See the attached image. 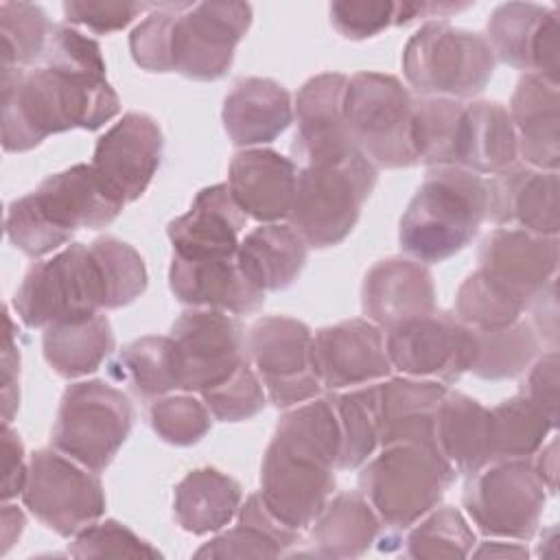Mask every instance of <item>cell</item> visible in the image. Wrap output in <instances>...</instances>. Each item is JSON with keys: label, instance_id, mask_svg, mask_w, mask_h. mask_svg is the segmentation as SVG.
Wrapping results in <instances>:
<instances>
[{"label": "cell", "instance_id": "1", "mask_svg": "<svg viewBox=\"0 0 560 560\" xmlns=\"http://www.w3.org/2000/svg\"><path fill=\"white\" fill-rule=\"evenodd\" d=\"M339 424L330 398L280 416L260 466V497L295 532L313 525L335 490Z\"/></svg>", "mask_w": 560, "mask_h": 560}, {"label": "cell", "instance_id": "2", "mask_svg": "<svg viewBox=\"0 0 560 560\" xmlns=\"http://www.w3.org/2000/svg\"><path fill=\"white\" fill-rule=\"evenodd\" d=\"M120 109L105 74L39 66L2 68V147L22 153L52 133L98 129Z\"/></svg>", "mask_w": 560, "mask_h": 560}, {"label": "cell", "instance_id": "3", "mask_svg": "<svg viewBox=\"0 0 560 560\" xmlns=\"http://www.w3.org/2000/svg\"><path fill=\"white\" fill-rule=\"evenodd\" d=\"M122 206L92 164H74L11 201L4 230L22 254L39 258L68 243L77 230L109 225Z\"/></svg>", "mask_w": 560, "mask_h": 560}, {"label": "cell", "instance_id": "4", "mask_svg": "<svg viewBox=\"0 0 560 560\" xmlns=\"http://www.w3.org/2000/svg\"><path fill=\"white\" fill-rule=\"evenodd\" d=\"M486 212L483 175L462 166H431L400 219L398 243L422 265L442 262L477 236Z\"/></svg>", "mask_w": 560, "mask_h": 560}, {"label": "cell", "instance_id": "5", "mask_svg": "<svg viewBox=\"0 0 560 560\" xmlns=\"http://www.w3.org/2000/svg\"><path fill=\"white\" fill-rule=\"evenodd\" d=\"M374 184L376 166L361 151L335 162L306 164L298 171L291 225L311 247L339 245L357 225Z\"/></svg>", "mask_w": 560, "mask_h": 560}, {"label": "cell", "instance_id": "6", "mask_svg": "<svg viewBox=\"0 0 560 560\" xmlns=\"http://www.w3.org/2000/svg\"><path fill=\"white\" fill-rule=\"evenodd\" d=\"M453 479L455 468L438 446L392 444L363 466L359 488L381 523L407 529L438 508Z\"/></svg>", "mask_w": 560, "mask_h": 560}, {"label": "cell", "instance_id": "7", "mask_svg": "<svg viewBox=\"0 0 560 560\" xmlns=\"http://www.w3.org/2000/svg\"><path fill=\"white\" fill-rule=\"evenodd\" d=\"M497 59L486 37L446 22H427L402 50V72L424 96L468 98L488 85Z\"/></svg>", "mask_w": 560, "mask_h": 560}, {"label": "cell", "instance_id": "8", "mask_svg": "<svg viewBox=\"0 0 560 560\" xmlns=\"http://www.w3.org/2000/svg\"><path fill=\"white\" fill-rule=\"evenodd\" d=\"M346 127L357 149L381 168L418 162L411 136L413 98L392 74L359 72L348 79Z\"/></svg>", "mask_w": 560, "mask_h": 560}, {"label": "cell", "instance_id": "9", "mask_svg": "<svg viewBox=\"0 0 560 560\" xmlns=\"http://www.w3.org/2000/svg\"><path fill=\"white\" fill-rule=\"evenodd\" d=\"M18 317L28 328L77 322L105 308L98 265L83 243H72L28 269L13 298Z\"/></svg>", "mask_w": 560, "mask_h": 560}, {"label": "cell", "instance_id": "10", "mask_svg": "<svg viewBox=\"0 0 560 560\" xmlns=\"http://www.w3.org/2000/svg\"><path fill=\"white\" fill-rule=\"evenodd\" d=\"M133 427L129 398L105 381H83L70 385L59 402L52 427V446L83 464L105 470Z\"/></svg>", "mask_w": 560, "mask_h": 560}, {"label": "cell", "instance_id": "11", "mask_svg": "<svg viewBox=\"0 0 560 560\" xmlns=\"http://www.w3.org/2000/svg\"><path fill=\"white\" fill-rule=\"evenodd\" d=\"M545 490L529 459H501L470 475L464 505L483 534L527 540L538 529L547 501Z\"/></svg>", "mask_w": 560, "mask_h": 560}, {"label": "cell", "instance_id": "12", "mask_svg": "<svg viewBox=\"0 0 560 560\" xmlns=\"http://www.w3.org/2000/svg\"><path fill=\"white\" fill-rule=\"evenodd\" d=\"M22 501L31 514L59 536H77L105 512L98 475L57 448L31 455Z\"/></svg>", "mask_w": 560, "mask_h": 560}, {"label": "cell", "instance_id": "13", "mask_svg": "<svg viewBox=\"0 0 560 560\" xmlns=\"http://www.w3.org/2000/svg\"><path fill=\"white\" fill-rule=\"evenodd\" d=\"M252 24L247 2H177L171 26V72L217 81Z\"/></svg>", "mask_w": 560, "mask_h": 560}, {"label": "cell", "instance_id": "14", "mask_svg": "<svg viewBox=\"0 0 560 560\" xmlns=\"http://www.w3.org/2000/svg\"><path fill=\"white\" fill-rule=\"evenodd\" d=\"M245 352L258 378L278 409L315 398L322 378L315 365V343L311 328L293 317L269 315L249 326Z\"/></svg>", "mask_w": 560, "mask_h": 560}, {"label": "cell", "instance_id": "15", "mask_svg": "<svg viewBox=\"0 0 560 560\" xmlns=\"http://www.w3.org/2000/svg\"><path fill=\"white\" fill-rule=\"evenodd\" d=\"M385 346L392 368L411 378L440 383H457L464 372H470L475 357L472 328L444 311L387 328Z\"/></svg>", "mask_w": 560, "mask_h": 560}, {"label": "cell", "instance_id": "16", "mask_svg": "<svg viewBox=\"0 0 560 560\" xmlns=\"http://www.w3.org/2000/svg\"><path fill=\"white\" fill-rule=\"evenodd\" d=\"M171 339L184 392L203 394L228 381L247 361L243 326L223 311L182 313L171 328Z\"/></svg>", "mask_w": 560, "mask_h": 560}, {"label": "cell", "instance_id": "17", "mask_svg": "<svg viewBox=\"0 0 560 560\" xmlns=\"http://www.w3.org/2000/svg\"><path fill=\"white\" fill-rule=\"evenodd\" d=\"M488 46L494 59L558 83L560 22L558 11L534 2H508L488 20Z\"/></svg>", "mask_w": 560, "mask_h": 560}, {"label": "cell", "instance_id": "18", "mask_svg": "<svg viewBox=\"0 0 560 560\" xmlns=\"http://www.w3.org/2000/svg\"><path fill=\"white\" fill-rule=\"evenodd\" d=\"M479 269L527 308L556 278L558 236L497 228L479 245Z\"/></svg>", "mask_w": 560, "mask_h": 560}, {"label": "cell", "instance_id": "19", "mask_svg": "<svg viewBox=\"0 0 560 560\" xmlns=\"http://www.w3.org/2000/svg\"><path fill=\"white\" fill-rule=\"evenodd\" d=\"M162 149L164 138L158 122L147 114L129 112L98 138L92 166L127 203L149 188L160 168Z\"/></svg>", "mask_w": 560, "mask_h": 560}, {"label": "cell", "instance_id": "20", "mask_svg": "<svg viewBox=\"0 0 560 560\" xmlns=\"http://www.w3.org/2000/svg\"><path fill=\"white\" fill-rule=\"evenodd\" d=\"M346 90L348 77L339 72L317 74L300 88L293 153L304 166L335 162L359 151L346 127Z\"/></svg>", "mask_w": 560, "mask_h": 560}, {"label": "cell", "instance_id": "21", "mask_svg": "<svg viewBox=\"0 0 560 560\" xmlns=\"http://www.w3.org/2000/svg\"><path fill=\"white\" fill-rule=\"evenodd\" d=\"M313 343L317 374L330 389L368 385L392 372L385 335L370 319H346L319 328Z\"/></svg>", "mask_w": 560, "mask_h": 560}, {"label": "cell", "instance_id": "22", "mask_svg": "<svg viewBox=\"0 0 560 560\" xmlns=\"http://www.w3.org/2000/svg\"><path fill=\"white\" fill-rule=\"evenodd\" d=\"M247 214L236 203L228 184H214L197 192L190 210L168 223L175 256L184 260L232 258Z\"/></svg>", "mask_w": 560, "mask_h": 560}, {"label": "cell", "instance_id": "23", "mask_svg": "<svg viewBox=\"0 0 560 560\" xmlns=\"http://www.w3.org/2000/svg\"><path fill=\"white\" fill-rule=\"evenodd\" d=\"M488 212L494 225L558 236V171L510 166L486 179Z\"/></svg>", "mask_w": 560, "mask_h": 560}, {"label": "cell", "instance_id": "24", "mask_svg": "<svg viewBox=\"0 0 560 560\" xmlns=\"http://www.w3.org/2000/svg\"><path fill=\"white\" fill-rule=\"evenodd\" d=\"M361 304L365 319L381 328L429 315L435 311V287L431 271L411 258L378 260L363 280Z\"/></svg>", "mask_w": 560, "mask_h": 560}, {"label": "cell", "instance_id": "25", "mask_svg": "<svg viewBox=\"0 0 560 560\" xmlns=\"http://www.w3.org/2000/svg\"><path fill=\"white\" fill-rule=\"evenodd\" d=\"M298 184L293 160L271 149H245L230 162L228 186L247 217L276 223L289 217Z\"/></svg>", "mask_w": 560, "mask_h": 560}, {"label": "cell", "instance_id": "26", "mask_svg": "<svg viewBox=\"0 0 560 560\" xmlns=\"http://www.w3.org/2000/svg\"><path fill=\"white\" fill-rule=\"evenodd\" d=\"M168 284L179 302L199 308L245 315L258 311L265 302V291L252 284L236 256L217 260H184L173 256Z\"/></svg>", "mask_w": 560, "mask_h": 560}, {"label": "cell", "instance_id": "27", "mask_svg": "<svg viewBox=\"0 0 560 560\" xmlns=\"http://www.w3.org/2000/svg\"><path fill=\"white\" fill-rule=\"evenodd\" d=\"M518 155L538 171H558L560 162V94L558 83L525 74L510 103Z\"/></svg>", "mask_w": 560, "mask_h": 560}, {"label": "cell", "instance_id": "28", "mask_svg": "<svg viewBox=\"0 0 560 560\" xmlns=\"http://www.w3.org/2000/svg\"><path fill=\"white\" fill-rule=\"evenodd\" d=\"M446 385L429 378H389L376 385L378 444L435 446V413Z\"/></svg>", "mask_w": 560, "mask_h": 560}, {"label": "cell", "instance_id": "29", "mask_svg": "<svg viewBox=\"0 0 560 560\" xmlns=\"http://www.w3.org/2000/svg\"><path fill=\"white\" fill-rule=\"evenodd\" d=\"M291 120V96L273 79H241L223 103V127L236 147L267 144L276 140Z\"/></svg>", "mask_w": 560, "mask_h": 560}, {"label": "cell", "instance_id": "30", "mask_svg": "<svg viewBox=\"0 0 560 560\" xmlns=\"http://www.w3.org/2000/svg\"><path fill=\"white\" fill-rule=\"evenodd\" d=\"M516 131L501 103L477 101L462 109L457 166L477 175H494L516 164Z\"/></svg>", "mask_w": 560, "mask_h": 560}, {"label": "cell", "instance_id": "31", "mask_svg": "<svg viewBox=\"0 0 560 560\" xmlns=\"http://www.w3.org/2000/svg\"><path fill=\"white\" fill-rule=\"evenodd\" d=\"M435 446L462 475L490 464V409L462 392H448L435 413Z\"/></svg>", "mask_w": 560, "mask_h": 560}, {"label": "cell", "instance_id": "32", "mask_svg": "<svg viewBox=\"0 0 560 560\" xmlns=\"http://www.w3.org/2000/svg\"><path fill=\"white\" fill-rule=\"evenodd\" d=\"M308 256L306 241L293 225L262 223L245 234L236 262L260 291H282L300 276Z\"/></svg>", "mask_w": 560, "mask_h": 560}, {"label": "cell", "instance_id": "33", "mask_svg": "<svg viewBox=\"0 0 560 560\" xmlns=\"http://www.w3.org/2000/svg\"><path fill=\"white\" fill-rule=\"evenodd\" d=\"M241 486L217 468H197L175 488L173 512L184 532H219L241 510Z\"/></svg>", "mask_w": 560, "mask_h": 560}, {"label": "cell", "instance_id": "34", "mask_svg": "<svg viewBox=\"0 0 560 560\" xmlns=\"http://www.w3.org/2000/svg\"><path fill=\"white\" fill-rule=\"evenodd\" d=\"M311 527L317 556L357 558L376 540L381 518L361 492H343L328 499Z\"/></svg>", "mask_w": 560, "mask_h": 560}, {"label": "cell", "instance_id": "35", "mask_svg": "<svg viewBox=\"0 0 560 560\" xmlns=\"http://www.w3.org/2000/svg\"><path fill=\"white\" fill-rule=\"evenodd\" d=\"M42 350L46 363L63 378L92 374L114 350L112 324L105 315L63 322L44 328Z\"/></svg>", "mask_w": 560, "mask_h": 560}, {"label": "cell", "instance_id": "36", "mask_svg": "<svg viewBox=\"0 0 560 560\" xmlns=\"http://www.w3.org/2000/svg\"><path fill=\"white\" fill-rule=\"evenodd\" d=\"M109 370L114 378L127 383L144 400H155L166 396L171 389H179L171 335H147L127 343Z\"/></svg>", "mask_w": 560, "mask_h": 560}, {"label": "cell", "instance_id": "37", "mask_svg": "<svg viewBox=\"0 0 560 560\" xmlns=\"http://www.w3.org/2000/svg\"><path fill=\"white\" fill-rule=\"evenodd\" d=\"M553 429L534 402L516 394L490 409V459H529Z\"/></svg>", "mask_w": 560, "mask_h": 560}, {"label": "cell", "instance_id": "38", "mask_svg": "<svg viewBox=\"0 0 560 560\" xmlns=\"http://www.w3.org/2000/svg\"><path fill=\"white\" fill-rule=\"evenodd\" d=\"M475 357L470 372L486 381H503L518 376L538 352V335L525 319H516L503 328L472 330Z\"/></svg>", "mask_w": 560, "mask_h": 560}, {"label": "cell", "instance_id": "39", "mask_svg": "<svg viewBox=\"0 0 560 560\" xmlns=\"http://www.w3.org/2000/svg\"><path fill=\"white\" fill-rule=\"evenodd\" d=\"M464 105L455 98L422 96L413 101L411 136L418 162L457 166V136Z\"/></svg>", "mask_w": 560, "mask_h": 560}, {"label": "cell", "instance_id": "40", "mask_svg": "<svg viewBox=\"0 0 560 560\" xmlns=\"http://www.w3.org/2000/svg\"><path fill=\"white\" fill-rule=\"evenodd\" d=\"M339 424L337 468L352 470L363 466L378 446L376 385L330 396Z\"/></svg>", "mask_w": 560, "mask_h": 560}, {"label": "cell", "instance_id": "41", "mask_svg": "<svg viewBox=\"0 0 560 560\" xmlns=\"http://www.w3.org/2000/svg\"><path fill=\"white\" fill-rule=\"evenodd\" d=\"M55 24L31 2L0 4L2 68H24L44 59Z\"/></svg>", "mask_w": 560, "mask_h": 560}, {"label": "cell", "instance_id": "42", "mask_svg": "<svg viewBox=\"0 0 560 560\" xmlns=\"http://www.w3.org/2000/svg\"><path fill=\"white\" fill-rule=\"evenodd\" d=\"M523 311V302L477 269L457 289L453 315L472 330H490L514 324Z\"/></svg>", "mask_w": 560, "mask_h": 560}, {"label": "cell", "instance_id": "43", "mask_svg": "<svg viewBox=\"0 0 560 560\" xmlns=\"http://www.w3.org/2000/svg\"><path fill=\"white\" fill-rule=\"evenodd\" d=\"M90 252L103 278L105 308L127 306L144 293L149 280L147 267L129 243L116 236H101L90 245Z\"/></svg>", "mask_w": 560, "mask_h": 560}, {"label": "cell", "instance_id": "44", "mask_svg": "<svg viewBox=\"0 0 560 560\" xmlns=\"http://www.w3.org/2000/svg\"><path fill=\"white\" fill-rule=\"evenodd\" d=\"M433 18V2H389V0H337L330 4L332 26L348 39H368L413 18Z\"/></svg>", "mask_w": 560, "mask_h": 560}, {"label": "cell", "instance_id": "45", "mask_svg": "<svg viewBox=\"0 0 560 560\" xmlns=\"http://www.w3.org/2000/svg\"><path fill=\"white\" fill-rule=\"evenodd\" d=\"M475 545V532L459 510L444 505L416 525L407 540L405 553L416 560L466 558Z\"/></svg>", "mask_w": 560, "mask_h": 560}, {"label": "cell", "instance_id": "46", "mask_svg": "<svg viewBox=\"0 0 560 560\" xmlns=\"http://www.w3.org/2000/svg\"><path fill=\"white\" fill-rule=\"evenodd\" d=\"M210 409L195 396H162L149 409V420L158 438L173 446L197 444L210 431Z\"/></svg>", "mask_w": 560, "mask_h": 560}, {"label": "cell", "instance_id": "47", "mask_svg": "<svg viewBox=\"0 0 560 560\" xmlns=\"http://www.w3.org/2000/svg\"><path fill=\"white\" fill-rule=\"evenodd\" d=\"M210 413L221 422L249 420L265 407V387L245 361L228 381L201 394Z\"/></svg>", "mask_w": 560, "mask_h": 560}, {"label": "cell", "instance_id": "48", "mask_svg": "<svg viewBox=\"0 0 560 560\" xmlns=\"http://www.w3.org/2000/svg\"><path fill=\"white\" fill-rule=\"evenodd\" d=\"M74 558H160L162 553L118 521L92 523L74 536L68 549Z\"/></svg>", "mask_w": 560, "mask_h": 560}, {"label": "cell", "instance_id": "49", "mask_svg": "<svg viewBox=\"0 0 560 560\" xmlns=\"http://www.w3.org/2000/svg\"><path fill=\"white\" fill-rule=\"evenodd\" d=\"M177 2L155 4L129 35L133 61L149 72H171V26Z\"/></svg>", "mask_w": 560, "mask_h": 560}, {"label": "cell", "instance_id": "50", "mask_svg": "<svg viewBox=\"0 0 560 560\" xmlns=\"http://www.w3.org/2000/svg\"><path fill=\"white\" fill-rule=\"evenodd\" d=\"M42 61L44 66H55L63 70L105 74V59L101 55V46L92 37L63 24H55Z\"/></svg>", "mask_w": 560, "mask_h": 560}, {"label": "cell", "instance_id": "51", "mask_svg": "<svg viewBox=\"0 0 560 560\" xmlns=\"http://www.w3.org/2000/svg\"><path fill=\"white\" fill-rule=\"evenodd\" d=\"M155 4L144 2H114V0H68L63 2V15L68 22L81 24L94 33H114L125 28L133 18H138L142 11L153 9Z\"/></svg>", "mask_w": 560, "mask_h": 560}, {"label": "cell", "instance_id": "52", "mask_svg": "<svg viewBox=\"0 0 560 560\" xmlns=\"http://www.w3.org/2000/svg\"><path fill=\"white\" fill-rule=\"evenodd\" d=\"M282 553L284 547L278 540L238 521L236 527L206 542L195 558H278Z\"/></svg>", "mask_w": 560, "mask_h": 560}, {"label": "cell", "instance_id": "53", "mask_svg": "<svg viewBox=\"0 0 560 560\" xmlns=\"http://www.w3.org/2000/svg\"><path fill=\"white\" fill-rule=\"evenodd\" d=\"M558 352L549 350L547 354L536 359L527 374V383L521 392L547 416V420L553 427H558Z\"/></svg>", "mask_w": 560, "mask_h": 560}, {"label": "cell", "instance_id": "54", "mask_svg": "<svg viewBox=\"0 0 560 560\" xmlns=\"http://www.w3.org/2000/svg\"><path fill=\"white\" fill-rule=\"evenodd\" d=\"M2 444H4V481H2V499L9 501L18 494H22L28 464L24 462V446L20 442V435L4 424L2 429Z\"/></svg>", "mask_w": 560, "mask_h": 560}, {"label": "cell", "instance_id": "55", "mask_svg": "<svg viewBox=\"0 0 560 560\" xmlns=\"http://www.w3.org/2000/svg\"><path fill=\"white\" fill-rule=\"evenodd\" d=\"M7 337H4V352H2V409H4V424L11 422L13 411L18 409L20 392H18V374H20V352L13 343V322L7 317Z\"/></svg>", "mask_w": 560, "mask_h": 560}, {"label": "cell", "instance_id": "56", "mask_svg": "<svg viewBox=\"0 0 560 560\" xmlns=\"http://www.w3.org/2000/svg\"><path fill=\"white\" fill-rule=\"evenodd\" d=\"M556 453H558V442L551 440L549 446H545L540 451V455L534 464L538 477L542 479V483L549 492H556V477H558V455Z\"/></svg>", "mask_w": 560, "mask_h": 560}, {"label": "cell", "instance_id": "57", "mask_svg": "<svg viewBox=\"0 0 560 560\" xmlns=\"http://www.w3.org/2000/svg\"><path fill=\"white\" fill-rule=\"evenodd\" d=\"M24 529V514L20 508L9 505V501H4L2 505V553L15 542V538H20Z\"/></svg>", "mask_w": 560, "mask_h": 560}, {"label": "cell", "instance_id": "58", "mask_svg": "<svg viewBox=\"0 0 560 560\" xmlns=\"http://www.w3.org/2000/svg\"><path fill=\"white\" fill-rule=\"evenodd\" d=\"M477 558H527V549L523 545L516 542H501V540H492V542H483L479 549L470 551Z\"/></svg>", "mask_w": 560, "mask_h": 560}]
</instances>
